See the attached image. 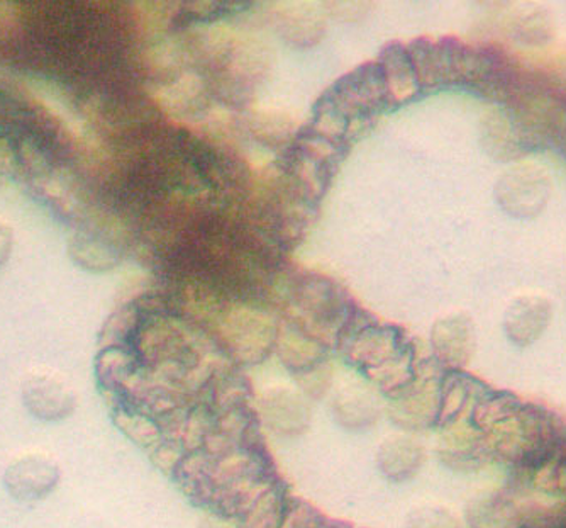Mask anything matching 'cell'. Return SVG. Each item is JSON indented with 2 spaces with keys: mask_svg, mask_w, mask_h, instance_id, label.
Here are the masks:
<instances>
[{
  "mask_svg": "<svg viewBox=\"0 0 566 528\" xmlns=\"http://www.w3.org/2000/svg\"><path fill=\"white\" fill-rule=\"evenodd\" d=\"M21 397L25 412L40 422H63L76 410L75 393L55 372H30L22 381Z\"/></svg>",
  "mask_w": 566,
  "mask_h": 528,
  "instance_id": "cell-2",
  "label": "cell"
},
{
  "mask_svg": "<svg viewBox=\"0 0 566 528\" xmlns=\"http://www.w3.org/2000/svg\"><path fill=\"white\" fill-rule=\"evenodd\" d=\"M14 248V230L0 219V269L9 262Z\"/></svg>",
  "mask_w": 566,
  "mask_h": 528,
  "instance_id": "cell-10",
  "label": "cell"
},
{
  "mask_svg": "<svg viewBox=\"0 0 566 528\" xmlns=\"http://www.w3.org/2000/svg\"><path fill=\"white\" fill-rule=\"evenodd\" d=\"M432 345L436 355L450 367H463L469 364L475 349V329L469 317L444 318L436 324L432 332Z\"/></svg>",
  "mask_w": 566,
  "mask_h": 528,
  "instance_id": "cell-4",
  "label": "cell"
},
{
  "mask_svg": "<svg viewBox=\"0 0 566 528\" xmlns=\"http://www.w3.org/2000/svg\"><path fill=\"white\" fill-rule=\"evenodd\" d=\"M424 447L406 435L385 438L377 452V463L384 476L392 482H407L416 476L424 463Z\"/></svg>",
  "mask_w": 566,
  "mask_h": 528,
  "instance_id": "cell-5",
  "label": "cell"
},
{
  "mask_svg": "<svg viewBox=\"0 0 566 528\" xmlns=\"http://www.w3.org/2000/svg\"><path fill=\"white\" fill-rule=\"evenodd\" d=\"M406 528H463L460 517L451 508L428 505L410 511Z\"/></svg>",
  "mask_w": 566,
  "mask_h": 528,
  "instance_id": "cell-8",
  "label": "cell"
},
{
  "mask_svg": "<svg viewBox=\"0 0 566 528\" xmlns=\"http://www.w3.org/2000/svg\"><path fill=\"white\" fill-rule=\"evenodd\" d=\"M62 482V469L53 457L43 452H30L15 457L4 473V486L12 498L21 503L41 501L53 495Z\"/></svg>",
  "mask_w": 566,
  "mask_h": 528,
  "instance_id": "cell-1",
  "label": "cell"
},
{
  "mask_svg": "<svg viewBox=\"0 0 566 528\" xmlns=\"http://www.w3.org/2000/svg\"><path fill=\"white\" fill-rule=\"evenodd\" d=\"M552 313V303L543 296H520L505 310L502 323L505 335L516 345H531L548 329Z\"/></svg>",
  "mask_w": 566,
  "mask_h": 528,
  "instance_id": "cell-3",
  "label": "cell"
},
{
  "mask_svg": "<svg viewBox=\"0 0 566 528\" xmlns=\"http://www.w3.org/2000/svg\"><path fill=\"white\" fill-rule=\"evenodd\" d=\"M282 528H338L336 525L324 520L313 507H292L289 508L287 517L283 520Z\"/></svg>",
  "mask_w": 566,
  "mask_h": 528,
  "instance_id": "cell-9",
  "label": "cell"
},
{
  "mask_svg": "<svg viewBox=\"0 0 566 528\" xmlns=\"http://www.w3.org/2000/svg\"><path fill=\"white\" fill-rule=\"evenodd\" d=\"M12 164H14V152L8 142L0 139V180L11 174Z\"/></svg>",
  "mask_w": 566,
  "mask_h": 528,
  "instance_id": "cell-12",
  "label": "cell"
},
{
  "mask_svg": "<svg viewBox=\"0 0 566 528\" xmlns=\"http://www.w3.org/2000/svg\"><path fill=\"white\" fill-rule=\"evenodd\" d=\"M19 15L14 6L0 2V34H9L18 27Z\"/></svg>",
  "mask_w": 566,
  "mask_h": 528,
  "instance_id": "cell-11",
  "label": "cell"
},
{
  "mask_svg": "<svg viewBox=\"0 0 566 528\" xmlns=\"http://www.w3.org/2000/svg\"><path fill=\"white\" fill-rule=\"evenodd\" d=\"M465 518L470 528H516L520 511L504 493L485 489L470 499Z\"/></svg>",
  "mask_w": 566,
  "mask_h": 528,
  "instance_id": "cell-6",
  "label": "cell"
},
{
  "mask_svg": "<svg viewBox=\"0 0 566 528\" xmlns=\"http://www.w3.org/2000/svg\"><path fill=\"white\" fill-rule=\"evenodd\" d=\"M202 528H241L240 521L224 520V517L212 518V520H206Z\"/></svg>",
  "mask_w": 566,
  "mask_h": 528,
  "instance_id": "cell-13",
  "label": "cell"
},
{
  "mask_svg": "<svg viewBox=\"0 0 566 528\" xmlns=\"http://www.w3.org/2000/svg\"><path fill=\"white\" fill-rule=\"evenodd\" d=\"M262 415L269 428L279 435H297L307 428V408L297 396L291 394L266 397Z\"/></svg>",
  "mask_w": 566,
  "mask_h": 528,
  "instance_id": "cell-7",
  "label": "cell"
}]
</instances>
